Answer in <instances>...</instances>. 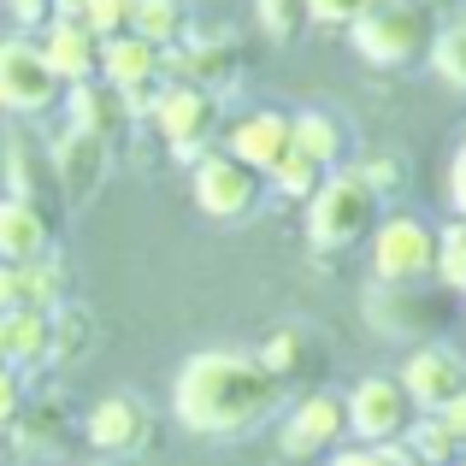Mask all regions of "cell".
I'll use <instances>...</instances> for the list:
<instances>
[{
    "label": "cell",
    "instance_id": "obj_35",
    "mask_svg": "<svg viewBox=\"0 0 466 466\" xmlns=\"http://www.w3.org/2000/svg\"><path fill=\"white\" fill-rule=\"evenodd\" d=\"M6 12L24 24V30H42V24L54 18V0H6Z\"/></svg>",
    "mask_w": 466,
    "mask_h": 466
},
{
    "label": "cell",
    "instance_id": "obj_40",
    "mask_svg": "<svg viewBox=\"0 0 466 466\" xmlns=\"http://www.w3.org/2000/svg\"><path fill=\"white\" fill-rule=\"evenodd\" d=\"M455 466H466V455H461V461H455Z\"/></svg>",
    "mask_w": 466,
    "mask_h": 466
},
{
    "label": "cell",
    "instance_id": "obj_30",
    "mask_svg": "<svg viewBox=\"0 0 466 466\" xmlns=\"http://www.w3.org/2000/svg\"><path fill=\"white\" fill-rule=\"evenodd\" d=\"M260 6V30L272 35V42H296L301 30H308V0H254Z\"/></svg>",
    "mask_w": 466,
    "mask_h": 466
},
{
    "label": "cell",
    "instance_id": "obj_8",
    "mask_svg": "<svg viewBox=\"0 0 466 466\" xmlns=\"http://www.w3.org/2000/svg\"><path fill=\"white\" fill-rule=\"evenodd\" d=\"M342 408H349V437H360V443H401V437L413 431V420H420L408 384L390 378V372L360 378V384L342 396Z\"/></svg>",
    "mask_w": 466,
    "mask_h": 466
},
{
    "label": "cell",
    "instance_id": "obj_25",
    "mask_svg": "<svg viewBox=\"0 0 466 466\" xmlns=\"http://www.w3.org/2000/svg\"><path fill=\"white\" fill-rule=\"evenodd\" d=\"M130 30L154 47H171L189 35V18H183V0H130Z\"/></svg>",
    "mask_w": 466,
    "mask_h": 466
},
{
    "label": "cell",
    "instance_id": "obj_31",
    "mask_svg": "<svg viewBox=\"0 0 466 466\" xmlns=\"http://www.w3.org/2000/svg\"><path fill=\"white\" fill-rule=\"evenodd\" d=\"M325 466H413L401 443H354V449H330Z\"/></svg>",
    "mask_w": 466,
    "mask_h": 466
},
{
    "label": "cell",
    "instance_id": "obj_1",
    "mask_svg": "<svg viewBox=\"0 0 466 466\" xmlns=\"http://www.w3.org/2000/svg\"><path fill=\"white\" fill-rule=\"evenodd\" d=\"M284 408V378L266 372L260 354L201 349L177 366L171 413L195 437H248Z\"/></svg>",
    "mask_w": 466,
    "mask_h": 466
},
{
    "label": "cell",
    "instance_id": "obj_27",
    "mask_svg": "<svg viewBox=\"0 0 466 466\" xmlns=\"http://www.w3.org/2000/svg\"><path fill=\"white\" fill-rule=\"evenodd\" d=\"M260 360H266V372L272 378H296L301 366H308V330H296V325H278L272 337H266V349H260Z\"/></svg>",
    "mask_w": 466,
    "mask_h": 466
},
{
    "label": "cell",
    "instance_id": "obj_38",
    "mask_svg": "<svg viewBox=\"0 0 466 466\" xmlns=\"http://www.w3.org/2000/svg\"><path fill=\"white\" fill-rule=\"evenodd\" d=\"M54 12H71V18H77V12H83V0H54Z\"/></svg>",
    "mask_w": 466,
    "mask_h": 466
},
{
    "label": "cell",
    "instance_id": "obj_33",
    "mask_svg": "<svg viewBox=\"0 0 466 466\" xmlns=\"http://www.w3.org/2000/svg\"><path fill=\"white\" fill-rule=\"evenodd\" d=\"M366 0H308V18L313 24H330V30H349L354 18H360Z\"/></svg>",
    "mask_w": 466,
    "mask_h": 466
},
{
    "label": "cell",
    "instance_id": "obj_16",
    "mask_svg": "<svg viewBox=\"0 0 466 466\" xmlns=\"http://www.w3.org/2000/svg\"><path fill=\"white\" fill-rule=\"evenodd\" d=\"M225 148L237 159H248V166L272 171L278 159L296 148V130H289V113H278V106H254V113H242L237 125L225 130Z\"/></svg>",
    "mask_w": 466,
    "mask_h": 466
},
{
    "label": "cell",
    "instance_id": "obj_36",
    "mask_svg": "<svg viewBox=\"0 0 466 466\" xmlns=\"http://www.w3.org/2000/svg\"><path fill=\"white\" fill-rule=\"evenodd\" d=\"M449 189H455V213H466V148L455 154V171H449Z\"/></svg>",
    "mask_w": 466,
    "mask_h": 466
},
{
    "label": "cell",
    "instance_id": "obj_34",
    "mask_svg": "<svg viewBox=\"0 0 466 466\" xmlns=\"http://www.w3.org/2000/svg\"><path fill=\"white\" fill-rule=\"evenodd\" d=\"M24 413V378L12 366H0V437L12 431V420Z\"/></svg>",
    "mask_w": 466,
    "mask_h": 466
},
{
    "label": "cell",
    "instance_id": "obj_28",
    "mask_svg": "<svg viewBox=\"0 0 466 466\" xmlns=\"http://www.w3.org/2000/svg\"><path fill=\"white\" fill-rule=\"evenodd\" d=\"M431 71L449 83V89H466V18L461 24H449V30H437V42H431Z\"/></svg>",
    "mask_w": 466,
    "mask_h": 466
},
{
    "label": "cell",
    "instance_id": "obj_22",
    "mask_svg": "<svg viewBox=\"0 0 466 466\" xmlns=\"http://www.w3.org/2000/svg\"><path fill=\"white\" fill-rule=\"evenodd\" d=\"M289 130H296V148L313 154L325 171H337L342 154H349V130L337 125V113H319V106H308V113H289Z\"/></svg>",
    "mask_w": 466,
    "mask_h": 466
},
{
    "label": "cell",
    "instance_id": "obj_7",
    "mask_svg": "<svg viewBox=\"0 0 466 466\" xmlns=\"http://www.w3.org/2000/svg\"><path fill=\"white\" fill-rule=\"evenodd\" d=\"M372 272L378 284H425L437 278V230L413 213H396V218H378L372 237Z\"/></svg>",
    "mask_w": 466,
    "mask_h": 466
},
{
    "label": "cell",
    "instance_id": "obj_11",
    "mask_svg": "<svg viewBox=\"0 0 466 466\" xmlns=\"http://www.w3.org/2000/svg\"><path fill=\"white\" fill-rule=\"evenodd\" d=\"M47 154H54V177H59L66 207L95 201V195H101V183H106V171H113V142L95 137V130H77V125H71Z\"/></svg>",
    "mask_w": 466,
    "mask_h": 466
},
{
    "label": "cell",
    "instance_id": "obj_24",
    "mask_svg": "<svg viewBox=\"0 0 466 466\" xmlns=\"http://www.w3.org/2000/svg\"><path fill=\"white\" fill-rule=\"evenodd\" d=\"M89 349H95V313L59 301L54 308V337H47V360L54 366H77Z\"/></svg>",
    "mask_w": 466,
    "mask_h": 466
},
{
    "label": "cell",
    "instance_id": "obj_15",
    "mask_svg": "<svg viewBox=\"0 0 466 466\" xmlns=\"http://www.w3.org/2000/svg\"><path fill=\"white\" fill-rule=\"evenodd\" d=\"M42 54L47 66L59 71V83H83V77H101V35L89 30L83 18H71V12H54V18L42 24Z\"/></svg>",
    "mask_w": 466,
    "mask_h": 466
},
{
    "label": "cell",
    "instance_id": "obj_32",
    "mask_svg": "<svg viewBox=\"0 0 466 466\" xmlns=\"http://www.w3.org/2000/svg\"><path fill=\"white\" fill-rule=\"evenodd\" d=\"M77 18L106 42V35H125V30H130V0H83Z\"/></svg>",
    "mask_w": 466,
    "mask_h": 466
},
{
    "label": "cell",
    "instance_id": "obj_21",
    "mask_svg": "<svg viewBox=\"0 0 466 466\" xmlns=\"http://www.w3.org/2000/svg\"><path fill=\"white\" fill-rule=\"evenodd\" d=\"M47 337H54V313H42V308L0 313V366H12V372L47 366Z\"/></svg>",
    "mask_w": 466,
    "mask_h": 466
},
{
    "label": "cell",
    "instance_id": "obj_19",
    "mask_svg": "<svg viewBox=\"0 0 466 466\" xmlns=\"http://www.w3.org/2000/svg\"><path fill=\"white\" fill-rule=\"evenodd\" d=\"M66 106H71V125H77V130H95V137H106V142H118L130 130L125 95H118L113 83H101V77L66 83Z\"/></svg>",
    "mask_w": 466,
    "mask_h": 466
},
{
    "label": "cell",
    "instance_id": "obj_18",
    "mask_svg": "<svg viewBox=\"0 0 466 466\" xmlns=\"http://www.w3.org/2000/svg\"><path fill=\"white\" fill-rule=\"evenodd\" d=\"M59 301H66V272L47 254L42 260H0V313H12V308L54 313Z\"/></svg>",
    "mask_w": 466,
    "mask_h": 466
},
{
    "label": "cell",
    "instance_id": "obj_29",
    "mask_svg": "<svg viewBox=\"0 0 466 466\" xmlns=\"http://www.w3.org/2000/svg\"><path fill=\"white\" fill-rule=\"evenodd\" d=\"M437 278L466 296V213H455V225L437 230Z\"/></svg>",
    "mask_w": 466,
    "mask_h": 466
},
{
    "label": "cell",
    "instance_id": "obj_23",
    "mask_svg": "<svg viewBox=\"0 0 466 466\" xmlns=\"http://www.w3.org/2000/svg\"><path fill=\"white\" fill-rule=\"evenodd\" d=\"M401 443H408V461L413 466H455L466 455V443L455 437V425H449L443 413H420L413 431L401 437Z\"/></svg>",
    "mask_w": 466,
    "mask_h": 466
},
{
    "label": "cell",
    "instance_id": "obj_4",
    "mask_svg": "<svg viewBox=\"0 0 466 466\" xmlns=\"http://www.w3.org/2000/svg\"><path fill=\"white\" fill-rule=\"evenodd\" d=\"M148 118H154L159 137H166L171 159H183V166H195L201 154H213V142H218V95L201 89V83L166 77L159 95H154V106H148Z\"/></svg>",
    "mask_w": 466,
    "mask_h": 466
},
{
    "label": "cell",
    "instance_id": "obj_5",
    "mask_svg": "<svg viewBox=\"0 0 466 466\" xmlns=\"http://www.w3.org/2000/svg\"><path fill=\"white\" fill-rule=\"evenodd\" d=\"M266 171L248 166V159H237L230 148H213L195 159V207H201L207 218H218V225H242V218L260 213L266 201Z\"/></svg>",
    "mask_w": 466,
    "mask_h": 466
},
{
    "label": "cell",
    "instance_id": "obj_20",
    "mask_svg": "<svg viewBox=\"0 0 466 466\" xmlns=\"http://www.w3.org/2000/svg\"><path fill=\"white\" fill-rule=\"evenodd\" d=\"M6 183H12V195H24V201L47 207L59 218L66 195H59V177H54V154H35L24 130H12V142H6Z\"/></svg>",
    "mask_w": 466,
    "mask_h": 466
},
{
    "label": "cell",
    "instance_id": "obj_12",
    "mask_svg": "<svg viewBox=\"0 0 466 466\" xmlns=\"http://www.w3.org/2000/svg\"><path fill=\"white\" fill-rule=\"evenodd\" d=\"M401 384H408L413 408L420 413H443L449 401L466 390V360L455 349H443V342H425V349H413L408 360H401Z\"/></svg>",
    "mask_w": 466,
    "mask_h": 466
},
{
    "label": "cell",
    "instance_id": "obj_3",
    "mask_svg": "<svg viewBox=\"0 0 466 466\" xmlns=\"http://www.w3.org/2000/svg\"><path fill=\"white\" fill-rule=\"evenodd\" d=\"M308 242L313 248H325V254H342V248H354V242H366L378 230V207H384V195L372 189V183L360 177V171H325V183L308 195Z\"/></svg>",
    "mask_w": 466,
    "mask_h": 466
},
{
    "label": "cell",
    "instance_id": "obj_37",
    "mask_svg": "<svg viewBox=\"0 0 466 466\" xmlns=\"http://www.w3.org/2000/svg\"><path fill=\"white\" fill-rule=\"evenodd\" d=\"M443 420L455 425V437L466 443V390H461V396H455V401H449V408H443Z\"/></svg>",
    "mask_w": 466,
    "mask_h": 466
},
{
    "label": "cell",
    "instance_id": "obj_10",
    "mask_svg": "<svg viewBox=\"0 0 466 466\" xmlns=\"http://www.w3.org/2000/svg\"><path fill=\"white\" fill-rule=\"evenodd\" d=\"M83 443L101 449V455H142L154 443V413L142 396H101L83 413Z\"/></svg>",
    "mask_w": 466,
    "mask_h": 466
},
{
    "label": "cell",
    "instance_id": "obj_13",
    "mask_svg": "<svg viewBox=\"0 0 466 466\" xmlns=\"http://www.w3.org/2000/svg\"><path fill=\"white\" fill-rule=\"evenodd\" d=\"M342 437H349V408H342V396H330V390H313V396L296 401V413H289L284 431H278V443H284V455L308 461V455H325V449H337Z\"/></svg>",
    "mask_w": 466,
    "mask_h": 466
},
{
    "label": "cell",
    "instance_id": "obj_2",
    "mask_svg": "<svg viewBox=\"0 0 466 466\" xmlns=\"http://www.w3.org/2000/svg\"><path fill=\"white\" fill-rule=\"evenodd\" d=\"M349 42L366 66L408 71L413 59L431 54L437 24H431V6H425V0H366L360 18L349 24Z\"/></svg>",
    "mask_w": 466,
    "mask_h": 466
},
{
    "label": "cell",
    "instance_id": "obj_17",
    "mask_svg": "<svg viewBox=\"0 0 466 466\" xmlns=\"http://www.w3.org/2000/svg\"><path fill=\"white\" fill-rule=\"evenodd\" d=\"M54 225L59 218L47 207L24 201V195H0V260H42L54 248Z\"/></svg>",
    "mask_w": 466,
    "mask_h": 466
},
{
    "label": "cell",
    "instance_id": "obj_14",
    "mask_svg": "<svg viewBox=\"0 0 466 466\" xmlns=\"http://www.w3.org/2000/svg\"><path fill=\"white\" fill-rule=\"evenodd\" d=\"M166 77H177V83H201V89H230V83L242 77V47L237 42H225V35H207V42H171V54H166Z\"/></svg>",
    "mask_w": 466,
    "mask_h": 466
},
{
    "label": "cell",
    "instance_id": "obj_9",
    "mask_svg": "<svg viewBox=\"0 0 466 466\" xmlns=\"http://www.w3.org/2000/svg\"><path fill=\"white\" fill-rule=\"evenodd\" d=\"M101 83H113V89L125 95L130 118H137V113L148 118V106H154L159 83H166V47L142 42L137 30L106 35V42H101Z\"/></svg>",
    "mask_w": 466,
    "mask_h": 466
},
{
    "label": "cell",
    "instance_id": "obj_39",
    "mask_svg": "<svg viewBox=\"0 0 466 466\" xmlns=\"http://www.w3.org/2000/svg\"><path fill=\"white\" fill-rule=\"evenodd\" d=\"M425 6H443V0H425Z\"/></svg>",
    "mask_w": 466,
    "mask_h": 466
},
{
    "label": "cell",
    "instance_id": "obj_26",
    "mask_svg": "<svg viewBox=\"0 0 466 466\" xmlns=\"http://www.w3.org/2000/svg\"><path fill=\"white\" fill-rule=\"evenodd\" d=\"M266 183H272L278 195H284V201H308V195L319 189V183H325V166H319L313 154H301V148H289L284 159H278L272 171H266Z\"/></svg>",
    "mask_w": 466,
    "mask_h": 466
},
{
    "label": "cell",
    "instance_id": "obj_6",
    "mask_svg": "<svg viewBox=\"0 0 466 466\" xmlns=\"http://www.w3.org/2000/svg\"><path fill=\"white\" fill-rule=\"evenodd\" d=\"M59 95H66V83L47 66L42 42H35V35H6V42H0V113L42 118Z\"/></svg>",
    "mask_w": 466,
    "mask_h": 466
}]
</instances>
